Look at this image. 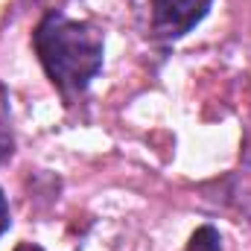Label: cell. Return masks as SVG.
Here are the masks:
<instances>
[{
    "label": "cell",
    "instance_id": "6da1fadb",
    "mask_svg": "<svg viewBox=\"0 0 251 251\" xmlns=\"http://www.w3.org/2000/svg\"><path fill=\"white\" fill-rule=\"evenodd\" d=\"M32 47L64 100L82 94L102 70V32L85 21H70L62 12H47L41 18L32 32Z\"/></svg>",
    "mask_w": 251,
    "mask_h": 251
},
{
    "label": "cell",
    "instance_id": "7a4b0ae2",
    "mask_svg": "<svg viewBox=\"0 0 251 251\" xmlns=\"http://www.w3.org/2000/svg\"><path fill=\"white\" fill-rule=\"evenodd\" d=\"M213 0H155L152 32L164 41H178L207 15Z\"/></svg>",
    "mask_w": 251,
    "mask_h": 251
},
{
    "label": "cell",
    "instance_id": "3957f363",
    "mask_svg": "<svg viewBox=\"0 0 251 251\" xmlns=\"http://www.w3.org/2000/svg\"><path fill=\"white\" fill-rule=\"evenodd\" d=\"M187 251H222V237L213 225H201L193 231L187 243Z\"/></svg>",
    "mask_w": 251,
    "mask_h": 251
},
{
    "label": "cell",
    "instance_id": "277c9868",
    "mask_svg": "<svg viewBox=\"0 0 251 251\" xmlns=\"http://www.w3.org/2000/svg\"><path fill=\"white\" fill-rule=\"evenodd\" d=\"M9 201H6V196H3V190H0V237L9 231Z\"/></svg>",
    "mask_w": 251,
    "mask_h": 251
},
{
    "label": "cell",
    "instance_id": "5b68a950",
    "mask_svg": "<svg viewBox=\"0 0 251 251\" xmlns=\"http://www.w3.org/2000/svg\"><path fill=\"white\" fill-rule=\"evenodd\" d=\"M15 251H44V249H41V246H35V243H21Z\"/></svg>",
    "mask_w": 251,
    "mask_h": 251
}]
</instances>
